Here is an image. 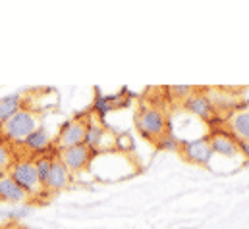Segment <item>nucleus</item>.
Returning <instances> with one entry per match:
<instances>
[{
    "label": "nucleus",
    "mask_w": 249,
    "mask_h": 229,
    "mask_svg": "<svg viewBox=\"0 0 249 229\" xmlns=\"http://www.w3.org/2000/svg\"><path fill=\"white\" fill-rule=\"evenodd\" d=\"M8 175L27 193L29 198H37L45 193V187L43 183L39 181V175L35 172V166H33V160H16L12 162V166L8 168Z\"/></svg>",
    "instance_id": "1"
},
{
    "label": "nucleus",
    "mask_w": 249,
    "mask_h": 229,
    "mask_svg": "<svg viewBox=\"0 0 249 229\" xmlns=\"http://www.w3.org/2000/svg\"><path fill=\"white\" fill-rule=\"evenodd\" d=\"M19 229H41V228H19Z\"/></svg>",
    "instance_id": "21"
},
{
    "label": "nucleus",
    "mask_w": 249,
    "mask_h": 229,
    "mask_svg": "<svg viewBox=\"0 0 249 229\" xmlns=\"http://www.w3.org/2000/svg\"><path fill=\"white\" fill-rule=\"evenodd\" d=\"M209 145H211L213 154H220V156H226V158H232V156H236L240 152L238 150V141L226 131L213 133L209 137Z\"/></svg>",
    "instance_id": "8"
},
{
    "label": "nucleus",
    "mask_w": 249,
    "mask_h": 229,
    "mask_svg": "<svg viewBox=\"0 0 249 229\" xmlns=\"http://www.w3.org/2000/svg\"><path fill=\"white\" fill-rule=\"evenodd\" d=\"M12 162H14V156H12L10 148L0 141V173L8 172V168L12 166Z\"/></svg>",
    "instance_id": "19"
},
{
    "label": "nucleus",
    "mask_w": 249,
    "mask_h": 229,
    "mask_svg": "<svg viewBox=\"0 0 249 229\" xmlns=\"http://www.w3.org/2000/svg\"><path fill=\"white\" fill-rule=\"evenodd\" d=\"M53 162H54V158L53 156H39L35 162H33V166H35V172L39 175V181L43 183V187H45V181H47V177H49V173H51V168H53Z\"/></svg>",
    "instance_id": "15"
},
{
    "label": "nucleus",
    "mask_w": 249,
    "mask_h": 229,
    "mask_svg": "<svg viewBox=\"0 0 249 229\" xmlns=\"http://www.w3.org/2000/svg\"><path fill=\"white\" fill-rule=\"evenodd\" d=\"M184 229H195V228H184Z\"/></svg>",
    "instance_id": "22"
},
{
    "label": "nucleus",
    "mask_w": 249,
    "mask_h": 229,
    "mask_svg": "<svg viewBox=\"0 0 249 229\" xmlns=\"http://www.w3.org/2000/svg\"><path fill=\"white\" fill-rule=\"evenodd\" d=\"M116 98H118V97H107V95H97V97H95V104H93V110H95L97 114L101 115V117H105V115L108 114V112H112V110H114L112 102H114Z\"/></svg>",
    "instance_id": "16"
},
{
    "label": "nucleus",
    "mask_w": 249,
    "mask_h": 229,
    "mask_svg": "<svg viewBox=\"0 0 249 229\" xmlns=\"http://www.w3.org/2000/svg\"><path fill=\"white\" fill-rule=\"evenodd\" d=\"M21 145H23L27 150L43 152V150H47V148L53 145V139H51V135H49V131H47V129L37 127L35 131H31V133L21 141Z\"/></svg>",
    "instance_id": "13"
},
{
    "label": "nucleus",
    "mask_w": 249,
    "mask_h": 229,
    "mask_svg": "<svg viewBox=\"0 0 249 229\" xmlns=\"http://www.w3.org/2000/svg\"><path fill=\"white\" fill-rule=\"evenodd\" d=\"M182 154L187 162L197 164V166H207L213 160V150L209 145V137H199L193 141H180Z\"/></svg>",
    "instance_id": "4"
},
{
    "label": "nucleus",
    "mask_w": 249,
    "mask_h": 229,
    "mask_svg": "<svg viewBox=\"0 0 249 229\" xmlns=\"http://www.w3.org/2000/svg\"><path fill=\"white\" fill-rule=\"evenodd\" d=\"M0 200L19 206V204H25L29 200V196L8 173H0Z\"/></svg>",
    "instance_id": "7"
},
{
    "label": "nucleus",
    "mask_w": 249,
    "mask_h": 229,
    "mask_svg": "<svg viewBox=\"0 0 249 229\" xmlns=\"http://www.w3.org/2000/svg\"><path fill=\"white\" fill-rule=\"evenodd\" d=\"M83 137H85V121L83 119H71L60 129L58 137L54 139V147L60 152L66 148L83 145Z\"/></svg>",
    "instance_id": "5"
},
{
    "label": "nucleus",
    "mask_w": 249,
    "mask_h": 229,
    "mask_svg": "<svg viewBox=\"0 0 249 229\" xmlns=\"http://www.w3.org/2000/svg\"><path fill=\"white\" fill-rule=\"evenodd\" d=\"M108 131L103 127V123H95V121H85V137H83V145L93 152L97 148H101L107 141Z\"/></svg>",
    "instance_id": "11"
},
{
    "label": "nucleus",
    "mask_w": 249,
    "mask_h": 229,
    "mask_svg": "<svg viewBox=\"0 0 249 229\" xmlns=\"http://www.w3.org/2000/svg\"><path fill=\"white\" fill-rule=\"evenodd\" d=\"M21 110V95H10L0 100V123L10 119L14 114Z\"/></svg>",
    "instance_id": "14"
},
{
    "label": "nucleus",
    "mask_w": 249,
    "mask_h": 229,
    "mask_svg": "<svg viewBox=\"0 0 249 229\" xmlns=\"http://www.w3.org/2000/svg\"><path fill=\"white\" fill-rule=\"evenodd\" d=\"M37 127H39V117H37V114L33 110H23L21 108L18 114H14L10 119H6L4 123H0V133L8 141L21 143Z\"/></svg>",
    "instance_id": "2"
},
{
    "label": "nucleus",
    "mask_w": 249,
    "mask_h": 229,
    "mask_svg": "<svg viewBox=\"0 0 249 229\" xmlns=\"http://www.w3.org/2000/svg\"><path fill=\"white\" fill-rule=\"evenodd\" d=\"M0 229H18V228H14L12 224H8V226H2V228H0Z\"/></svg>",
    "instance_id": "20"
},
{
    "label": "nucleus",
    "mask_w": 249,
    "mask_h": 229,
    "mask_svg": "<svg viewBox=\"0 0 249 229\" xmlns=\"http://www.w3.org/2000/svg\"><path fill=\"white\" fill-rule=\"evenodd\" d=\"M135 125H137V131L149 141H159L168 131L166 117L159 108H143L137 114Z\"/></svg>",
    "instance_id": "3"
},
{
    "label": "nucleus",
    "mask_w": 249,
    "mask_h": 229,
    "mask_svg": "<svg viewBox=\"0 0 249 229\" xmlns=\"http://www.w3.org/2000/svg\"><path fill=\"white\" fill-rule=\"evenodd\" d=\"M157 147L162 148V150H172V152H176V150H180V141H178L174 135H164V137H160V139L157 141Z\"/></svg>",
    "instance_id": "18"
},
{
    "label": "nucleus",
    "mask_w": 249,
    "mask_h": 229,
    "mask_svg": "<svg viewBox=\"0 0 249 229\" xmlns=\"http://www.w3.org/2000/svg\"><path fill=\"white\" fill-rule=\"evenodd\" d=\"M91 150L85 145H77L71 148H66L58 152V160L68 168V172H81L89 162H91Z\"/></svg>",
    "instance_id": "6"
},
{
    "label": "nucleus",
    "mask_w": 249,
    "mask_h": 229,
    "mask_svg": "<svg viewBox=\"0 0 249 229\" xmlns=\"http://www.w3.org/2000/svg\"><path fill=\"white\" fill-rule=\"evenodd\" d=\"M70 179H71V175L68 172V168L64 166L58 158H54L51 173H49V177L45 181V191H49V193L62 191V189H66L70 185Z\"/></svg>",
    "instance_id": "10"
},
{
    "label": "nucleus",
    "mask_w": 249,
    "mask_h": 229,
    "mask_svg": "<svg viewBox=\"0 0 249 229\" xmlns=\"http://www.w3.org/2000/svg\"><path fill=\"white\" fill-rule=\"evenodd\" d=\"M228 127L232 129V137L236 141H246L249 139V112L246 110H238L228 117Z\"/></svg>",
    "instance_id": "12"
},
{
    "label": "nucleus",
    "mask_w": 249,
    "mask_h": 229,
    "mask_svg": "<svg viewBox=\"0 0 249 229\" xmlns=\"http://www.w3.org/2000/svg\"><path fill=\"white\" fill-rule=\"evenodd\" d=\"M193 91H195V87H189V85H174V87L168 89L170 97L176 98V100H182V102L186 100L189 95H193Z\"/></svg>",
    "instance_id": "17"
},
{
    "label": "nucleus",
    "mask_w": 249,
    "mask_h": 229,
    "mask_svg": "<svg viewBox=\"0 0 249 229\" xmlns=\"http://www.w3.org/2000/svg\"><path fill=\"white\" fill-rule=\"evenodd\" d=\"M184 106H186V110L189 114L197 115V117H201V119H211L213 114L216 112V110L213 108L209 97H207L205 93H199L197 89L193 91V95H189L186 100H184Z\"/></svg>",
    "instance_id": "9"
}]
</instances>
